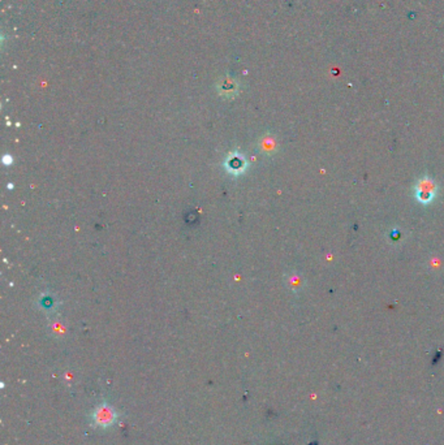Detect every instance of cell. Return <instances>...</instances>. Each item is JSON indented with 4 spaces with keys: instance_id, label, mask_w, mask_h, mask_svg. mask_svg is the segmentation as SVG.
<instances>
[{
    "instance_id": "6da1fadb",
    "label": "cell",
    "mask_w": 444,
    "mask_h": 445,
    "mask_svg": "<svg viewBox=\"0 0 444 445\" xmlns=\"http://www.w3.org/2000/svg\"><path fill=\"white\" fill-rule=\"evenodd\" d=\"M436 191H438V186H436V184L426 176V177L419 180L418 184H417L416 197L421 203L423 204L431 203L432 199H434L435 195H436Z\"/></svg>"
},
{
    "instance_id": "7a4b0ae2",
    "label": "cell",
    "mask_w": 444,
    "mask_h": 445,
    "mask_svg": "<svg viewBox=\"0 0 444 445\" xmlns=\"http://www.w3.org/2000/svg\"><path fill=\"white\" fill-rule=\"evenodd\" d=\"M94 422L101 427L112 426L115 422V413L114 410L107 406V405H102L97 408L94 413Z\"/></svg>"
}]
</instances>
